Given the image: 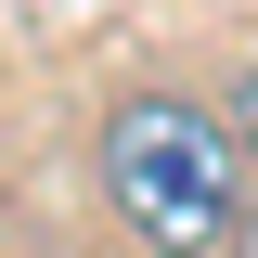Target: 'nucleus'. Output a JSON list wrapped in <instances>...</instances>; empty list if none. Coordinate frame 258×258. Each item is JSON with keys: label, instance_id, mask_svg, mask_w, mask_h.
I'll return each mask as SVG.
<instances>
[{"label": "nucleus", "instance_id": "nucleus-1", "mask_svg": "<svg viewBox=\"0 0 258 258\" xmlns=\"http://www.w3.org/2000/svg\"><path fill=\"white\" fill-rule=\"evenodd\" d=\"M91 168H103V207L142 258H220L232 245V207H245V155L232 129L181 91H116L91 129Z\"/></svg>", "mask_w": 258, "mask_h": 258}, {"label": "nucleus", "instance_id": "nucleus-2", "mask_svg": "<svg viewBox=\"0 0 258 258\" xmlns=\"http://www.w3.org/2000/svg\"><path fill=\"white\" fill-rule=\"evenodd\" d=\"M220 129H232V155H258V52L232 64V91H220Z\"/></svg>", "mask_w": 258, "mask_h": 258}, {"label": "nucleus", "instance_id": "nucleus-3", "mask_svg": "<svg viewBox=\"0 0 258 258\" xmlns=\"http://www.w3.org/2000/svg\"><path fill=\"white\" fill-rule=\"evenodd\" d=\"M220 258H258V181H245V207H232V245Z\"/></svg>", "mask_w": 258, "mask_h": 258}]
</instances>
